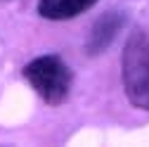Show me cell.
Segmentation results:
<instances>
[{
	"label": "cell",
	"instance_id": "obj_4",
	"mask_svg": "<svg viewBox=\"0 0 149 147\" xmlns=\"http://www.w3.org/2000/svg\"><path fill=\"white\" fill-rule=\"evenodd\" d=\"M97 0H38V14L43 19L64 22L88 12Z\"/></svg>",
	"mask_w": 149,
	"mask_h": 147
},
{
	"label": "cell",
	"instance_id": "obj_1",
	"mask_svg": "<svg viewBox=\"0 0 149 147\" xmlns=\"http://www.w3.org/2000/svg\"><path fill=\"white\" fill-rule=\"evenodd\" d=\"M121 78L130 104L149 112V31L133 29L121 55Z\"/></svg>",
	"mask_w": 149,
	"mask_h": 147
},
{
	"label": "cell",
	"instance_id": "obj_2",
	"mask_svg": "<svg viewBox=\"0 0 149 147\" xmlns=\"http://www.w3.org/2000/svg\"><path fill=\"white\" fill-rule=\"evenodd\" d=\"M22 74L26 83L40 95V100L52 107L66 102L73 85V71L57 55H40V57L31 60L22 69Z\"/></svg>",
	"mask_w": 149,
	"mask_h": 147
},
{
	"label": "cell",
	"instance_id": "obj_3",
	"mask_svg": "<svg viewBox=\"0 0 149 147\" xmlns=\"http://www.w3.org/2000/svg\"><path fill=\"white\" fill-rule=\"evenodd\" d=\"M123 26H125V14L121 10L102 14L100 19L92 24V29H90V36H88V55L104 52L111 43L116 41V36L123 31Z\"/></svg>",
	"mask_w": 149,
	"mask_h": 147
}]
</instances>
